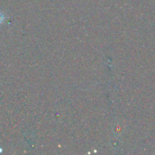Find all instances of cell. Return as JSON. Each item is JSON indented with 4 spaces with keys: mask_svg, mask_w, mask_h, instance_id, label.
<instances>
[{
    "mask_svg": "<svg viewBox=\"0 0 155 155\" xmlns=\"http://www.w3.org/2000/svg\"><path fill=\"white\" fill-rule=\"evenodd\" d=\"M5 18L4 14H3L2 12H0V25H1V24L3 23V21H4Z\"/></svg>",
    "mask_w": 155,
    "mask_h": 155,
    "instance_id": "6da1fadb",
    "label": "cell"
}]
</instances>
